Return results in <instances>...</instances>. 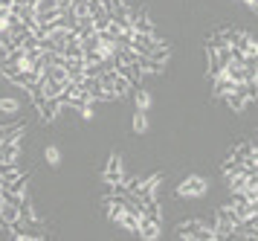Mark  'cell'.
Returning <instances> with one entry per match:
<instances>
[{
	"mask_svg": "<svg viewBox=\"0 0 258 241\" xmlns=\"http://www.w3.org/2000/svg\"><path fill=\"white\" fill-rule=\"evenodd\" d=\"M18 174H24V172H21V163H18V160H12V163L3 160V163H0V186L12 183Z\"/></svg>",
	"mask_w": 258,
	"mask_h": 241,
	"instance_id": "52a82bcc",
	"label": "cell"
},
{
	"mask_svg": "<svg viewBox=\"0 0 258 241\" xmlns=\"http://www.w3.org/2000/svg\"><path fill=\"white\" fill-rule=\"evenodd\" d=\"M47 160L52 163V166H58V163H61V154H58L55 146H49V149H47Z\"/></svg>",
	"mask_w": 258,
	"mask_h": 241,
	"instance_id": "603a6c76",
	"label": "cell"
},
{
	"mask_svg": "<svg viewBox=\"0 0 258 241\" xmlns=\"http://www.w3.org/2000/svg\"><path fill=\"white\" fill-rule=\"evenodd\" d=\"M137 235L140 238H160V221H151V218H145V215H140Z\"/></svg>",
	"mask_w": 258,
	"mask_h": 241,
	"instance_id": "8992f818",
	"label": "cell"
},
{
	"mask_svg": "<svg viewBox=\"0 0 258 241\" xmlns=\"http://www.w3.org/2000/svg\"><path fill=\"white\" fill-rule=\"evenodd\" d=\"M38 111H41V119H44V122H52L61 111V99L58 96H47L44 102L38 105Z\"/></svg>",
	"mask_w": 258,
	"mask_h": 241,
	"instance_id": "5b68a950",
	"label": "cell"
},
{
	"mask_svg": "<svg viewBox=\"0 0 258 241\" xmlns=\"http://www.w3.org/2000/svg\"><path fill=\"white\" fill-rule=\"evenodd\" d=\"M223 102L229 105V111H232V114H244V108H246V105H249V102H246V99H244V96H241V93H235V90L229 93V96H226Z\"/></svg>",
	"mask_w": 258,
	"mask_h": 241,
	"instance_id": "5bb4252c",
	"label": "cell"
},
{
	"mask_svg": "<svg viewBox=\"0 0 258 241\" xmlns=\"http://www.w3.org/2000/svg\"><path fill=\"white\" fill-rule=\"evenodd\" d=\"M0 111H3V114H18L21 105H18V99H9V96H6V99H0Z\"/></svg>",
	"mask_w": 258,
	"mask_h": 241,
	"instance_id": "44dd1931",
	"label": "cell"
},
{
	"mask_svg": "<svg viewBox=\"0 0 258 241\" xmlns=\"http://www.w3.org/2000/svg\"><path fill=\"white\" fill-rule=\"evenodd\" d=\"M163 44V41H157L154 35H140V32H134V38H131V50L137 53V56H151L157 46Z\"/></svg>",
	"mask_w": 258,
	"mask_h": 241,
	"instance_id": "7a4b0ae2",
	"label": "cell"
},
{
	"mask_svg": "<svg viewBox=\"0 0 258 241\" xmlns=\"http://www.w3.org/2000/svg\"><path fill=\"white\" fill-rule=\"evenodd\" d=\"M131 26H134V32H140V35H154V23L145 12H137V18L131 21Z\"/></svg>",
	"mask_w": 258,
	"mask_h": 241,
	"instance_id": "ba28073f",
	"label": "cell"
},
{
	"mask_svg": "<svg viewBox=\"0 0 258 241\" xmlns=\"http://www.w3.org/2000/svg\"><path fill=\"white\" fill-rule=\"evenodd\" d=\"M0 209H3V195H0Z\"/></svg>",
	"mask_w": 258,
	"mask_h": 241,
	"instance_id": "cb8c5ba5",
	"label": "cell"
},
{
	"mask_svg": "<svg viewBox=\"0 0 258 241\" xmlns=\"http://www.w3.org/2000/svg\"><path fill=\"white\" fill-rule=\"evenodd\" d=\"M232 90H235V81H229L226 76H215V87H212V93H215L218 99H226Z\"/></svg>",
	"mask_w": 258,
	"mask_h": 241,
	"instance_id": "30bf717a",
	"label": "cell"
},
{
	"mask_svg": "<svg viewBox=\"0 0 258 241\" xmlns=\"http://www.w3.org/2000/svg\"><path fill=\"white\" fill-rule=\"evenodd\" d=\"M99 46H102V41H99V32H93L90 38H84V41H82V50H84V53H87V50H99Z\"/></svg>",
	"mask_w": 258,
	"mask_h": 241,
	"instance_id": "7402d4cb",
	"label": "cell"
},
{
	"mask_svg": "<svg viewBox=\"0 0 258 241\" xmlns=\"http://www.w3.org/2000/svg\"><path fill=\"white\" fill-rule=\"evenodd\" d=\"M102 177H105L107 183H119V180H125V174H122V157H119V154H113V157L105 163Z\"/></svg>",
	"mask_w": 258,
	"mask_h": 241,
	"instance_id": "3957f363",
	"label": "cell"
},
{
	"mask_svg": "<svg viewBox=\"0 0 258 241\" xmlns=\"http://www.w3.org/2000/svg\"><path fill=\"white\" fill-rule=\"evenodd\" d=\"M116 224L122 227V230H128V232H137V227H140V215H134L131 209H125L122 215L116 218Z\"/></svg>",
	"mask_w": 258,
	"mask_h": 241,
	"instance_id": "8fae6325",
	"label": "cell"
},
{
	"mask_svg": "<svg viewBox=\"0 0 258 241\" xmlns=\"http://www.w3.org/2000/svg\"><path fill=\"white\" fill-rule=\"evenodd\" d=\"M200 230H203V224H200V221H186V224H180V227H177V235H180V238H200Z\"/></svg>",
	"mask_w": 258,
	"mask_h": 241,
	"instance_id": "9c48e42d",
	"label": "cell"
},
{
	"mask_svg": "<svg viewBox=\"0 0 258 241\" xmlns=\"http://www.w3.org/2000/svg\"><path fill=\"white\" fill-rule=\"evenodd\" d=\"M246 177H249V172H235V174H226V180H229V192H244L246 186Z\"/></svg>",
	"mask_w": 258,
	"mask_h": 241,
	"instance_id": "4fadbf2b",
	"label": "cell"
},
{
	"mask_svg": "<svg viewBox=\"0 0 258 241\" xmlns=\"http://www.w3.org/2000/svg\"><path fill=\"white\" fill-rule=\"evenodd\" d=\"M134 102H137V108L140 111H148L151 108V90H142V87H134Z\"/></svg>",
	"mask_w": 258,
	"mask_h": 241,
	"instance_id": "2e32d148",
	"label": "cell"
},
{
	"mask_svg": "<svg viewBox=\"0 0 258 241\" xmlns=\"http://www.w3.org/2000/svg\"><path fill=\"white\" fill-rule=\"evenodd\" d=\"M0 215L6 218V224H9V227H12L15 221H18V207H15V204H9V201H3V209H0Z\"/></svg>",
	"mask_w": 258,
	"mask_h": 241,
	"instance_id": "ac0fdd59",
	"label": "cell"
},
{
	"mask_svg": "<svg viewBox=\"0 0 258 241\" xmlns=\"http://www.w3.org/2000/svg\"><path fill=\"white\" fill-rule=\"evenodd\" d=\"M131 90H134V87H131L128 79H122V76H116V79H113V93H116V96H128Z\"/></svg>",
	"mask_w": 258,
	"mask_h": 241,
	"instance_id": "d6986e66",
	"label": "cell"
},
{
	"mask_svg": "<svg viewBox=\"0 0 258 241\" xmlns=\"http://www.w3.org/2000/svg\"><path fill=\"white\" fill-rule=\"evenodd\" d=\"M96 79H99V84H102L105 90H113V79H116V70L110 67V70H105L102 76H96Z\"/></svg>",
	"mask_w": 258,
	"mask_h": 241,
	"instance_id": "ffe728a7",
	"label": "cell"
},
{
	"mask_svg": "<svg viewBox=\"0 0 258 241\" xmlns=\"http://www.w3.org/2000/svg\"><path fill=\"white\" fill-rule=\"evenodd\" d=\"M142 215L151 221H163V212H160V201L151 198V201H142Z\"/></svg>",
	"mask_w": 258,
	"mask_h": 241,
	"instance_id": "7c38bea8",
	"label": "cell"
},
{
	"mask_svg": "<svg viewBox=\"0 0 258 241\" xmlns=\"http://www.w3.org/2000/svg\"><path fill=\"white\" fill-rule=\"evenodd\" d=\"M113 70H116V76H122V79L131 81V87H140L142 73H140V67H137V64H122V61H116V64H113Z\"/></svg>",
	"mask_w": 258,
	"mask_h": 241,
	"instance_id": "277c9868",
	"label": "cell"
},
{
	"mask_svg": "<svg viewBox=\"0 0 258 241\" xmlns=\"http://www.w3.org/2000/svg\"><path fill=\"white\" fill-rule=\"evenodd\" d=\"M206 189H209L206 177L191 174V177H186L183 183L177 186V195H180V198H203V195H206Z\"/></svg>",
	"mask_w": 258,
	"mask_h": 241,
	"instance_id": "6da1fadb",
	"label": "cell"
},
{
	"mask_svg": "<svg viewBox=\"0 0 258 241\" xmlns=\"http://www.w3.org/2000/svg\"><path fill=\"white\" fill-rule=\"evenodd\" d=\"M134 131L137 134H145L148 131V111H140L137 108V114H134Z\"/></svg>",
	"mask_w": 258,
	"mask_h": 241,
	"instance_id": "e0dca14e",
	"label": "cell"
},
{
	"mask_svg": "<svg viewBox=\"0 0 258 241\" xmlns=\"http://www.w3.org/2000/svg\"><path fill=\"white\" fill-rule=\"evenodd\" d=\"M64 70H67V79L70 81H82L84 79V61H67Z\"/></svg>",
	"mask_w": 258,
	"mask_h": 241,
	"instance_id": "9a60e30c",
	"label": "cell"
}]
</instances>
